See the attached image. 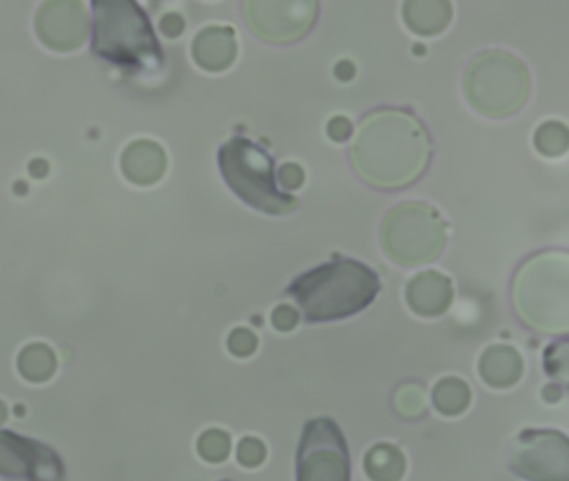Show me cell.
I'll return each instance as SVG.
<instances>
[{
  "label": "cell",
  "mask_w": 569,
  "mask_h": 481,
  "mask_svg": "<svg viewBox=\"0 0 569 481\" xmlns=\"http://www.w3.org/2000/svg\"><path fill=\"white\" fill-rule=\"evenodd\" d=\"M426 126L405 109L386 108L362 119L349 149L352 168L368 184L386 191L418 181L431 161Z\"/></svg>",
  "instance_id": "6da1fadb"
},
{
  "label": "cell",
  "mask_w": 569,
  "mask_h": 481,
  "mask_svg": "<svg viewBox=\"0 0 569 481\" xmlns=\"http://www.w3.org/2000/svg\"><path fill=\"white\" fill-rule=\"evenodd\" d=\"M379 291L378 274L355 260L322 264L296 278L288 288L308 323H328L361 313Z\"/></svg>",
  "instance_id": "7a4b0ae2"
},
{
  "label": "cell",
  "mask_w": 569,
  "mask_h": 481,
  "mask_svg": "<svg viewBox=\"0 0 569 481\" xmlns=\"http://www.w3.org/2000/svg\"><path fill=\"white\" fill-rule=\"evenodd\" d=\"M512 303L522 323L545 333H566L569 320V260L559 251L536 254L512 283Z\"/></svg>",
  "instance_id": "3957f363"
},
{
  "label": "cell",
  "mask_w": 569,
  "mask_h": 481,
  "mask_svg": "<svg viewBox=\"0 0 569 481\" xmlns=\"http://www.w3.org/2000/svg\"><path fill=\"white\" fill-rule=\"evenodd\" d=\"M92 49L128 68L159 64L162 49L149 16L134 0H94Z\"/></svg>",
  "instance_id": "277c9868"
},
{
  "label": "cell",
  "mask_w": 569,
  "mask_h": 481,
  "mask_svg": "<svg viewBox=\"0 0 569 481\" xmlns=\"http://www.w3.org/2000/svg\"><path fill=\"white\" fill-rule=\"evenodd\" d=\"M531 91V76L516 56L491 49L469 62L465 92L469 104L486 118L502 119L516 114Z\"/></svg>",
  "instance_id": "5b68a950"
},
{
  "label": "cell",
  "mask_w": 569,
  "mask_h": 481,
  "mask_svg": "<svg viewBox=\"0 0 569 481\" xmlns=\"http://www.w3.org/2000/svg\"><path fill=\"white\" fill-rule=\"evenodd\" d=\"M219 168L229 188L258 211L284 216L298 208L295 196L276 186L274 161L271 156L246 138H232L219 149Z\"/></svg>",
  "instance_id": "8992f818"
},
{
  "label": "cell",
  "mask_w": 569,
  "mask_h": 481,
  "mask_svg": "<svg viewBox=\"0 0 569 481\" xmlns=\"http://www.w3.org/2000/svg\"><path fill=\"white\" fill-rule=\"evenodd\" d=\"M446 224L426 202H402L386 214L381 244L389 260L399 267L432 263L446 247Z\"/></svg>",
  "instance_id": "52a82bcc"
},
{
  "label": "cell",
  "mask_w": 569,
  "mask_h": 481,
  "mask_svg": "<svg viewBox=\"0 0 569 481\" xmlns=\"http://www.w3.org/2000/svg\"><path fill=\"white\" fill-rule=\"evenodd\" d=\"M298 481H351V457L331 418L309 420L298 450Z\"/></svg>",
  "instance_id": "ba28073f"
},
{
  "label": "cell",
  "mask_w": 569,
  "mask_h": 481,
  "mask_svg": "<svg viewBox=\"0 0 569 481\" xmlns=\"http://www.w3.org/2000/svg\"><path fill=\"white\" fill-rule=\"evenodd\" d=\"M315 0H246L242 16L249 31L269 44H292L305 38L316 19Z\"/></svg>",
  "instance_id": "9c48e42d"
},
{
  "label": "cell",
  "mask_w": 569,
  "mask_h": 481,
  "mask_svg": "<svg viewBox=\"0 0 569 481\" xmlns=\"http://www.w3.org/2000/svg\"><path fill=\"white\" fill-rule=\"evenodd\" d=\"M511 470L528 481H569V443L555 430H525L511 451Z\"/></svg>",
  "instance_id": "30bf717a"
},
{
  "label": "cell",
  "mask_w": 569,
  "mask_h": 481,
  "mask_svg": "<svg viewBox=\"0 0 569 481\" xmlns=\"http://www.w3.org/2000/svg\"><path fill=\"white\" fill-rule=\"evenodd\" d=\"M0 474L26 477L31 481H61L62 464L56 453L31 440L0 433Z\"/></svg>",
  "instance_id": "8fae6325"
},
{
  "label": "cell",
  "mask_w": 569,
  "mask_h": 481,
  "mask_svg": "<svg viewBox=\"0 0 569 481\" xmlns=\"http://www.w3.org/2000/svg\"><path fill=\"white\" fill-rule=\"evenodd\" d=\"M36 29L46 44L69 51L88 36V11L79 0H49L39 8Z\"/></svg>",
  "instance_id": "7c38bea8"
},
{
  "label": "cell",
  "mask_w": 569,
  "mask_h": 481,
  "mask_svg": "<svg viewBox=\"0 0 569 481\" xmlns=\"http://www.w3.org/2000/svg\"><path fill=\"white\" fill-rule=\"evenodd\" d=\"M455 300L451 280L439 271H422L406 287V301L419 317L436 318L445 314Z\"/></svg>",
  "instance_id": "4fadbf2b"
},
{
  "label": "cell",
  "mask_w": 569,
  "mask_h": 481,
  "mask_svg": "<svg viewBox=\"0 0 569 481\" xmlns=\"http://www.w3.org/2000/svg\"><path fill=\"white\" fill-rule=\"evenodd\" d=\"M192 58L206 71L219 72L231 68L238 58V39L232 28L209 26L192 41Z\"/></svg>",
  "instance_id": "5bb4252c"
},
{
  "label": "cell",
  "mask_w": 569,
  "mask_h": 481,
  "mask_svg": "<svg viewBox=\"0 0 569 481\" xmlns=\"http://www.w3.org/2000/svg\"><path fill=\"white\" fill-rule=\"evenodd\" d=\"M122 171L138 184H152L164 174L168 158L164 149L151 139H138L122 152Z\"/></svg>",
  "instance_id": "9a60e30c"
},
{
  "label": "cell",
  "mask_w": 569,
  "mask_h": 481,
  "mask_svg": "<svg viewBox=\"0 0 569 481\" xmlns=\"http://www.w3.org/2000/svg\"><path fill=\"white\" fill-rule=\"evenodd\" d=\"M479 374L489 387L506 390L515 387L522 374V358L515 348L495 344L481 354Z\"/></svg>",
  "instance_id": "2e32d148"
},
{
  "label": "cell",
  "mask_w": 569,
  "mask_h": 481,
  "mask_svg": "<svg viewBox=\"0 0 569 481\" xmlns=\"http://www.w3.org/2000/svg\"><path fill=\"white\" fill-rule=\"evenodd\" d=\"M402 19L415 34H441L451 22L452 6L446 0H408L402 6Z\"/></svg>",
  "instance_id": "e0dca14e"
},
{
  "label": "cell",
  "mask_w": 569,
  "mask_h": 481,
  "mask_svg": "<svg viewBox=\"0 0 569 481\" xmlns=\"http://www.w3.org/2000/svg\"><path fill=\"white\" fill-rule=\"evenodd\" d=\"M406 467L405 454L395 444H375L366 453L365 470L372 481H401Z\"/></svg>",
  "instance_id": "ac0fdd59"
},
{
  "label": "cell",
  "mask_w": 569,
  "mask_h": 481,
  "mask_svg": "<svg viewBox=\"0 0 569 481\" xmlns=\"http://www.w3.org/2000/svg\"><path fill=\"white\" fill-rule=\"evenodd\" d=\"M432 403L445 417H458L471 403L469 384L456 377L442 378L432 391Z\"/></svg>",
  "instance_id": "d6986e66"
},
{
  "label": "cell",
  "mask_w": 569,
  "mask_h": 481,
  "mask_svg": "<svg viewBox=\"0 0 569 481\" xmlns=\"http://www.w3.org/2000/svg\"><path fill=\"white\" fill-rule=\"evenodd\" d=\"M19 371L29 381H48L54 374L58 360L54 351L44 343H32L18 358Z\"/></svg>",
  "instance_id": "ffe728a7"
},
{
  "label": "cell",
  "mask_w": 569,
  "mask_h": 481,
  "mask_svg": "<svg viewBox=\"0 0 569 481\" xmlns=\"http://www.w3.org/2000/svg\"><path fill=\"white\" fill-rule=\"evenodd\" d=\"M569 132L562 122L548 121L535 132V148L546 158H558L568 151Z\"/></svg>",
  "instance_id": "44dd1931"
},
{
  "label": "cell",
  "mask_w": 569,
  "mask_h": 481,
  "mask_svg": "<svg viewBox=\"0 0 569 481\" xmlns=\"http://www.w3.org/2000/svg\"><path fill=\"white\" fill-rule=\"evenodd\" d=\"M198 450L209 463H221L231 453V438L226 431L212 428L199 438Z\"/></svg>",
  "instance_id": "7402d4cb"
},
{
  "label": "cell",
  "mask_w": 569,
  "mask_h": 481,
  "mask_svg": "<svg viewBox=\"0 0 569 481\" xmlns=\"http://www.w3.org/2000/svg\"><path fill=\"white\" fill-rule=\"evenodd\" d=\"M545 370L549 377H566L568 374V343L566 340L549 344L545 353Z\"/></svg>",
  "instance_id": "603a6c76"
},
{
  "label": "cell",
  "mask_w": 569,
  "mask_h": 481,
  "mask_svg": "<svg viewBox=\"0 0 569 481\" xmlns=\"http://www.w3.org/2000/svg\"><path fill=\"white\" fill-rule=\"evenodd\" d=\"M259 340L248 328H236L228 338V348L234 357L248 358L258 350Z\"/></svg>",
  "instance_id": "cb8c5ba5"
},
{
  "label": "cell",
  "mask_w": 569,
  "mask_h": 481,
  "mask_svg": "<svg viewBox=\"0 0 569 481\" xmlns=\"http://www.w3.org/2000/svg\"><path fill=\"white\" fill-rule=\"evenodd\" d=\"M238 460L242 467L258 468L266 460L264 443L258 438H244L238 447Z\"/></svg>",
  "instance_id": "d4e9b609"
},
{
  "label": "cell",
  "mask_w": 569,
  "mask_h": 481,
  "mask_svg": "<svg viewBox=\"0 0 569 481\" xmlns=\"http://www.w3.org/2000/svg\"><path fill=\"white\" fill-rule=\"evenodd\" d=\"M299 311L295 310L292 307H288V304H281V307L276 308L271 314L272 327L276 330L281 331V333H288V331L295 330L299 324Z\"/></svg>",
  "instance_id": "484cf974"
},
{
  "label": "cell",
  "mask_w": 569,
  "mask_h": 481,
  "mask_svg": "<svg viewBox=\"0 0 569 481\" xmlns=\"http://www.w3.org/2000/svg\"><path fill=\"white\" fill-rule=\"evenodd\" d=\"M305 171L296 162H288V164L279 168V181H281L282 188L288 189V191L301 188L305 184Z\"/></svg>",
  "instance_id": "4316f807"
},
{
  "label": "cell",
  "mask_w": 569,
  "mask_h": 481,
  "mask_svg": "<svg viewBox=\"0 0 569 481\" xmlns=\"http://www.w3.org/2000/svg\"><path fill=\"white\" fill-rule=\"evenodd\" d=\"M328 136L335 142L348 141L352 136V124L348 118L336 116L328 122Z\"/></svg>",
  "instance_id": "83f0119b"
},
{
  "label": "cell",
  "mask_w": 569,
  "mask_h": 481,
  "mask_svg": "<svg viewBox=\"0 0 569 481\" xmlns=\"http://www.w3.org/2000/svg\"><path fill=\"white\" fill-rule=\"evenodd\" d=\"M161 31L164 32L168 38H178L182 31H184V19L179 14H166L161 19Z\"/></svg>",
  "instance_id": "f1b7e54d"
},
{
  "label": "cell",
  "mask_w": 569,
  "mask_h": 481,
  "mask_svg": "<svg viewBox=\"0 0 569 481\" xmlns=\"http://www.w3.org/2000/svg\"><path fill=\"white\" fill-rule=\"evenodd\" d=\"M335 74L336 78L341 79V81H351V79L355 78L356 68L352 66V62L342 61L336 66Z\"/></svg>",
  "instance_id": "f546056e"
},
{
  "label": "cell",
  "mask_w": 569,
  "mask_h": 481,
  "mask_svg": "<svg viewBox=\"0 0 569 481\" xmlns=\"http://www.w3.org/2000/svg\"><path fill=\"white\" fill-rule=\"evenodd\" d=\"M6 420H8V408L0 401V424L4 423Z\"/></svg>",
  "instance_id": "4dcf8cb0"
}]
</instances>
